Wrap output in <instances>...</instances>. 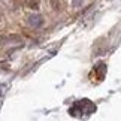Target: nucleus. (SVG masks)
I'll return each instance as SVG.
<instances>
[{
    "mask_svg": "<svg viewBox=\"0 0 121 121\" xmlns=\"http://www.w3.org/2000/svg\"><path fill=\"white\" fill-rule=\"evenodd\" d=\"M78 109V112H79V117H81V114H87V115H90V114H93L96 111V106H94V103H93L91 100H88V99H82V100H79L78 103L75 105Z\"/></svg>",
    "mask_w": 121,
    "mask_h": 121,
    "instance_id": "obj_1",
    "label": "nucleus"
},
{
    "mask_svg": "<svg viewBox=\"0 0 121 121\" xmlns=\"http://www.w3.org/2000/svg\"><path fill=\"white\" fill-rule=\"evenodd\" d=\"M106 46H108V43H106V39H105V38L97 39L94 43H93V55H100V54H103L105 51H106Z\"/></svg>",
    "mask_w": 121,
    "mask_h": 121,
    "instance_id": "obj_2",
    "label": "nucleus"
},
{
    "mask_svg": "<svg viewBox=\"0 0 121 121\" xmlns=\"http://www.w3.org/2000/svg\"><path fill=\"white\" fill-rule=\"evenodd\" d=\"M27 22L35 27V29H39V27L43 26V18H42V15H39V13H31V15L27 18Z\"/></svg>",
    "mask_w": 121,
    "mask_h": 121,
    "instance_id": "obj_3",
    "label": "nucleus"
},
{
    "mask_svg": "<svg viewBox=\"0 0 121 121\" xmlns=\"http://www.w3.org/2000/svg\"><path fill=\"white\" fill-rule=\"evenodd\" d=\"M0 21H2V17H0Z\"/></svg>",
    "mask_w": 121,
    "mask_h": 121,
    "instance_id": "obj_7",
    "label": "nucleus"
},
{
    "mask_svg": "<svg viewBox=\"0 0 121 121\" xmlns=\"http://www.w3.org/2000/svg\"><path fill=\"white\" fill-rule=\"evenodd\" d=\"M49 3H51V8L54 9V11H60V6H61V2L60 0H49Z\"/></svg>",
    "mask_w": 121,
    "mask_h": 121,
    "instance_id": "obj_6",
    "label": "nucleus"
},
{
    "mask_svg": "<svg viewBox=\"0 0 121 121\" xmlns=\"http://www.w3.org/2000/svg\"><path fill=\"white\" fill-rule=\"evenodd\" d=\"M26 4H27V8H30V9H39V0H26Z\"/></svg>",
    "mask_w": 121,
    "mask_h": 121,
    "instance_id": "obj_5",
    "label": "nucleus"
},
{
    "mask_svg": "<svg viewBox=\"0 0 121 121\" xmlns=\"http://www.w3.org/2000/svg\"><path fill=\"white\" fill-rule=\"evenodd\" d=\"M94 72H96V75H97L99 79H103L105 75H106V64L103 61H99L94 66Z\"/></svg>",
    "mask_w": 121,
    "mask_h": 121,
    "instance_id": "obj_4",
    "label": "nucleus"
}]
</instances>
